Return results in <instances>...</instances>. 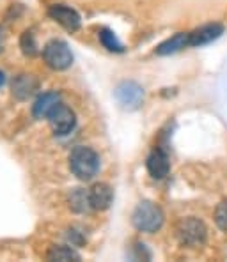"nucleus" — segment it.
Returning a JSON list of instances; mask_svg holds the SVG:
<instances>
[{
  "mask_svg": "<svg viewBox=\"0 0 227 262\" xmlns=\"http://www.w3.org/2000/svg\"><path fill=\"white\" fill-rule=\"evenodd\" d=\"M69 168L80 181H91L99 170V158L91 147L78 145L69 154Z\"/></svg>",
  "mask_w": 227,
  "mask_h": 262,
  "instance_id": "1",
  "label": "nucleus"
},
{
  "mask_svg": "<svg viewBox=\"0 0 227 262\" xmlns=\"http://www.w3.org/2000/svg\"><path fill=\"white\" fill-rule=\"evenodd\" d=\"M132 222L137 230L153 234L156 230H160V227L163 225V213H161V209L156 204L140 202L133 211Z\"/></svg>",
  "mask_w": 227,
  "mask_h": 262,
  "instance_id": "2",
  "label": "nucleus"
},
{
  "mask_svg": "<svg viewBox=\"0 0 227 262\" xmlns=\"http://www.w3.org/2000/svg\"><path fill=\"white\" fill-rule=\"evenodd\" d=\"M43 59L48 68L55 71H64L73 64V53L64 41L53 39L43 48Z\"/></svg>",
  "mask_w": 227,
  "mask_h": 262,
  "instance_id": "3",
  "label": "nucleus"
},
{
  "mask_svg": "<svg viewBox=\"0 0 227 262\" xmlns=\"http://www.w3.org/2000/svg\"><path fill=\"white\" fill-rule=\"evenodd\" d=\"M178 237L183 245L188 246H199L206 239V227L201 220L197 218H187L181 220L178 225Z\"/></svg>",
  "mask_w": 227,
  "mask_h": 262,
  "instance_id": "4",
  "label": "nucleus"
},
{
  "mask_svg": "<svg viewBox=\"0 0 227 262\" xmlns=\"http://www.w3.org/2000/svg\"><path fill=\"white\" fill-rule=\"evenodd\" d=\"M115 99L126 110H137L144 101V91L135 82H122L115 89Z\"/></svg>",
  "mask_w": 227,
  "mask_h": 262,
  "instance_id": "5",
  "label": "nucleus"
},
{
  "mask_svg": "<svg viewBox=\"0 0 227 262\" xmlns=\"http://www.w3.org/2000/svg\"><path fill=\"white\" fill-rule=\"evenodd\" d=\"M48 122H50V126H52V129L55 135H68L76 124L75 112L69 108V106L59 103L55 108L50 112Z\"/></svg>",
  "mask_w": 227,
  "mask_h": 262,
  "instance_id": "6",
  "label": "nucleus"
},
{
  "mask_svg": "<svg viewBox=\"0 0 227 262\" xmlns=\"http://www.w3.org/2000/svg\"><path fill=\"white\" fill-rule=\"evenodd\" d=\"M222 34H224V27L220 23H208V25H202L188 32V46H204L218 39Z\"/></svg>",
  "mask_w": 227,
  "mask_h": 262,
  "instance_id": "7",
  "label": "nucleus"
},
{
  "mask_svg": "<svg viewBox=\"0 0 227 262\" xmlns=\"http://www.w3.org/2000/svg\"><path fill=\"white\" fill-rule=\"evenodd\" d=\"M50 18L52 20H55L59 25H63L66 30H76L80 27V16L78 13H76L75 9H71V7L68 6H52L48 11Z\"/></svg>",
  "mask_w": 227,
  "mask_h": 262,
  "instance_id": "8",
  "label": "nucleus"
},
{
  "mask_svg": "<svg viewBox=\"0 0 227 262\" xmlns=\"http://www.w3.org/2000/svg\"><path fill=\"white\" fill-rule=\"evenodd\" d=\"M112 199H114L112 188L105 183L94 184L89 190V202L92 209H98V211L109 209L110 204H112Z\"/></svg>",
  "mask_w": 227,
  "mask_h": 262,
  "instance_id": "9",
  "label": "nucleus"
},
{
  "mask_svg": "<svg viewBox=\"0 0 227 262\" xmlns=\"http://www.w3.org/2000/svg\"><path fill=\"white\" fill-rule=\"evenodd\" d=\"M60 103V96L59 92H45L41 94L39 98L36 99L32 106V114L36 119H48L50 112L55 108L57 105Z\"/></svg>",
  "mask_w": 227,
  "mask_h": 262,
  "instance_id": "10",
  "label": "nucleus"
},
{
  "mask_svg": "<svg viewBox=\"0 0 227 262\" xmlns=\"http://www.w3.org/2000/svg\"><path fill=\"white\" fill-rule=\"evenodd\" d=\"M169 168H171V163H169V156L163 151L156 149L149 154L148 158V170L155 179H161L169 174Z\"/></svg>",
  "mask_w": 227,
  "mask_h": 262,
  "instance_id": "11",
  "label": "nucleus"
},
{
  "mask_svg": "<svg viewBox=\"0 0 227 262\" xmlns=\"http://www.w3.org/2000/svg\"><path fill=\"white\" fill-rule=\"evenodd\" d=\"M37 91V80L32 75H20L13 82V96L18 99H29Z\"/></svg>",
  "mask_w": 227,
  "mask_h": 262,
  "instance_id": "12",
  "label": "nucleus"
},
{
  "mask_svg": "<svg viewBox=\"0 0 227 262\" xmlns=\"http://www.w3.org/2000/svg\"><path fill=\"white\" fill-rule=\"evenodd\" d=\"M188 46V32H179L176 34L174 37H171V39H167L165 43H161L158 48H156V53L158 55H169V53H176L179 52V50L187 48Z\"/></svg>",
  "mask_w": 227,
  "mask_h": 262,
  "instance_id": "13",
  "label": "nucleus"
},
{
  "mask_svg": "<svg viewBox=\"0 0 227 262\" xmlns=\"http://www.w3.org/2000/svg\"><path fill=\"white\" fill-rule=\"evenodd\" d=\"M69 206H71V209L76 211V213H86L87 209H91L89 191L82 190V188L73 190L71 195H69Z\"/></svg>",
  "mask_w": 227,
  "mask_h": 262,
  "instance_id": "14",
  "label": "nucleus"
},
{
  "mask_svg": "<svg viewBox=\"0 0 227 262\" xmlns=\"http://www.w3.org/2000/svg\"><path fill=\"white\" fill-rule=\"evenodd\" d=\"M50 260H78V253H75L68 246H53L48 253Z\"/></svg>",
  "mask_w": 227,
  "mask_h": 262,
  "instance_id": "15",
  "label": "nucleus"
},
{
  "mask_svg": "<svg viewBox=\"0 0 227 262\" xmlns=\"http://www.w3.org/2000/svg\"><path fill=\"white\" fill-rule=\"evenodd\" d=\"M99 39H101L103 46L109 48L110 52H122V45L119 43L117 37H115L110 30H107V29L101 30V32H99Z\"/></svg>",
  "mask_w": 227,
  "mask_h": 262,
  "instance_id": "16",
  "label": "nucleus"
},
{
  "mask_svg": "<svg viewBox=\"0 0 227 262\" xmlns=\"http://www.w3.org/2000/svg\"><path fill=\"white\" fill-rule=\"evenodd\" d=\"M22 50L25 55H36L37 53V45H36V39H34L32 32H23L22 36Z\"/></svg>",
  "mask_w": 227,
  "mask_h": 262,
  "instance_id": "17",
  "label": "nucleus"
},
{
  "mask_svg": "<svg viewBox=\"0 0 227 262\" xmlns=\"http://www.w3.org/2000/svg\"><path fill=\"white\" fill-rule=\"evenodd\" d=\"M215 222L224 232H227V200L218 204L217 211H215Z\"/></svg>",
  "mask_w": 227,
  "mask_h": 262,
  "instance_id": "18",
  "label": "nucleus"
},
{
  "mask_svg": "<svg viewBox=\"0 0 227 262\" xmlns=\"http://www.w3.org/2000/svg\"><path fill=\"white\" fill-rule=\"evenodd\" d=\"M2 46H4V41H2V30H0V52H2Z\"/></svg>",
  "mask_w": 227,
  "mask_h": 262,
  "instance_id": "19",
  "label": "nucleus"
},
{
  "mask_svg": "<svg viewBox=\"0 0 227 262\" xmlns=\"http://www.w3.org/2000/svg\"><path fill=\"white\" fill-rule=\"evenodd\" d=\"M4 80H6V78H4V73L0 71V85H2V83H4Z\"/></svg>",
  "mask_w": 227,
  "mask_h": 262,
  "instance_id": "20",
  "label": "nucleus"
}]
</instances>
